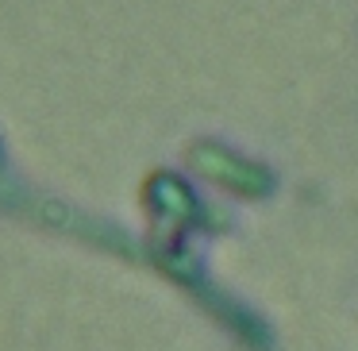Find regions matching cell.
Wrapping results in <instances>:
<instances>
[{
	"label": "cell",
	"instance_id": "obj_1",
	"mask_svg": "<svg viewBox=\"0 0 358 351\" xmlns=\"http://www.w3.org/2000/svg\"><path fill=\"white\" fill-rule=\"evenodd\" d=\"M196 170L208 174L216 186L231 189L235 197H266L273 189V174L266 170L262 163H250V158L235 155V151L227 147H216V143H204V147H196Z\"/></svg>",
	"mask_w": 358,
	"mask_h": 351
}]
</instances>
